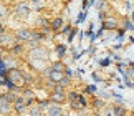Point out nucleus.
<instances>
[{
    "instance_id": "1",
    "label": "nucleus",
    "mask_w": 134,
    "mask_h": 116,
    "mask_svg": "<svg viewBox=\"0 0 134 116\" xmlns=\"http://www.w3.org/2000/svg\"><path fill=\"white\" fill-rule=\"evenodd\" d=\"M18 38L20 40H32L33 38V33H32V31H28V30H22V31H18Z\"/></svg>"
},
{
    "instance_id": "2",
    "label": "nucleus",
    "mask_w": 134,
    "mask_h": 116,
    "mask_svg": "<svg viewBox=\"0 0 134 116\" xmlns=\"http://www.w3.org/2000/svg\"><path fill=\"white\" fill-rule=\"evenodd\" d=\"M15 41L13 36H10V35H5V33H0V43H10L12 45Z\"/></svg>"
},
{
    "instance_id": "3",
    "label": "nucleus",
    "mask_w": 134,
    "mask_h": 116,
    "mask_svg": "<svg viewBox=\"0 0 134 116\" xmlns=\"http://www.w3.org/2000/svg\"><path fill=\"white\" fill-rule=\"evenodd\" d=\"M50 78L51 80H55V81H61V78H63V73L61 71H50Z\"/></svg>"
},
{
    "instance_id": "4",
    "label": "nucleus",
    "mask_w": 134,
    "mask_h": 116,
    "mask_svg": "<svg viewBox=\"0 0 134 116\" xmlns=\"http://www.w3.org/2000/svg\"><path fill=\"white\" fill-rule=\"evenodd\" d=\"M50 114L51 116H61V109L58 106H53V108H50Z\"/></svg>"
},
{
    "instance_id": "5",
    "label": "nucleus",
    "mask_w": 134,
    "mask_h": 116,
    "mask_svg": "<svg viewBox=\"0 0 134 116\" xmlns=\"http://www.w3.org/2000/svg\"><path fill=\"white\" fill-rule=\"evenodd\" d=\"M18 13H22V17H27V13H28V8L25 7V5H22V7H18Z\"/></svg>"
},
{
    "instance_id": "6",
    "label": "nucleus",
    "mask_w": 134,
    "mask_h": 116,
    "mask_svg": "<svg viewBox=\"0 0 134 116\" xmlns=\"http://www.w3.org/2000/svg\"><path fill=\"white\" fill-rule=\"evenodd\" d=\"M114 111H116V116H124V114H126L124 108H121V106H118V108L114 109Z\"/></svg>"
},
{
    "instance_id": "7",
    "label": "nucleus",
    "mask_w": 134,
    "mask_h": 116,
    "mask_svg": "<svg viewBox=\"0 0 134 116\" xmlns=\"http://www.w3.org/2000/svg\"><path fill=\"white\" fill-rule=\"evenodd\" d=\"M61 25H63V20H61V18H56V20H55V23H53V28L56 30V28H60Z\"/></svg>"
},
{
    "instance_id": "8",
    "label": "nucleus",
    "mask_w": 134,
    "mask_h": 116,
    "mask_svg": "<svg viewBox=\"0 0 134 116\" xmlns=\"http://www.w3.org/2000/svg\"><path fill=\"white\" fill-rule=\"evenodd\" d=\"M53 99H55V101H63V94H58V93H56V94H53Z\"/></svg>"
},
{
    "instance_id": "9",
    "label": "nucleus",
    "mask_w": 134,
    "mask_h": 116,
    "mask_svg": "<svg viewBox=\"0 0 134 116\" xmlns=\"http://www.w3.org/2000/svg\"><path fill=\"white\" fill-rule=\"evenodd\" d=\"M104 27L106 28H114L116 27V22H108V23H104Z\"/></svg>"
},
{
    "instance_id": "10",
    "label": "nucleus",
    "mask_w": 134,
    "mask_h": 116,
    "mask_svg": "<svg viewBox=\"0 0 134 116\" xmlns=\"http://www.w3.org/2000/svg\"><path fill=\"white\" fill-rule=\"evenodd\" d=\"M68 81H70V78L66 76V78H61V81H60V83H61L63 86H66V85H68Z\"/></svg>"
},
{
    "instance_id": "11",
    "label": "nucleus",
    "mask_w": 134,
    "mask_h": 116,
    "mask_svg": "<svg viewBox=\"0 0 134 116\" xmlns=\"http://www.w3.org/2000/svg\"><path fill=\"white\" fill-rule=\"evenodd\" d=\"M5 73V65H3V61L0 60V75H3Z\"/></svg>"
},
{
    "instance_id": "12",
    "label": "nucleus",
    "mask_w": 134,
    "mask_h": 116,
    "mask_svg": "<svg viewBox=\"0 0 134 116\" xmlns=\"http://www.w3.org/2000/svg\"><path fill=\"white\" fill-rule=\"evenodd\" d=\"M0 33H2V25H0Z\"/></svg>"
}]
</instances>
